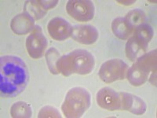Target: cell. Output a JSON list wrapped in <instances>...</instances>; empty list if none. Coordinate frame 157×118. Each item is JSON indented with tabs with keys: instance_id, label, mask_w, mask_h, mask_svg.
Wrapping results in <instances>:
<instances>
[{
	"instance_id": "6da1fadb",
	"label": "cell",
	"mask_w": 157,
	"mask_h": 118,
	"mask_svg": "<svg viewBox=\"0 0 157 118\" xmlns=\"http://www.w3.org/2000/svg\"><path fill=\"white\" fill-rule=\"evenodd\" d=\"M29 83V72L21 58L13 55L1 57L0 92L2 98H13L21 94Z\"/></svg>"
},
{
	"instance_id": "7a4b0ae2",
	"label": "cell",
	"mask_w": 157,
	"mask_h": 118,
	"mask_svg": "<svg viewBox=\"0 0 157 118\" xmlns=\"http://www.w3.org/2000/svg\"><path fill=\"white\" fill-rule=\"evenodd\" d=\"M95 66V59L90 52L82 49L74 50L61 56L57 62L59 73L64 77L72 74L87 75L93 71Z\"/></svg>"
},
{
	"instance_id": "3957f363",
	"label": "cell",
	"mask_w": 157,
	"mask_h": 118,
	"mask_svg": "<svg viewBox=\"0 0 157 118\" xmlns=\"http://www.w3.org/2000/svg\"><path fill=\"white\" fill-rule=\"evenodd\" d=\"M90 94L86 89L81 87H75L68 91L61 111L65 117H81L90 106Z\"/></svg>"
},
{
	"instance_id": "277c9868",
	"label": "cell",
	"mask_w": 157,
	"mask_h": 118,
	"mask_svg": "<svg viewBox=\"0 0 157 118\" xmlns=\"http://www.w3.org/2000/svg\"><path fill=\"white\" fill-rule=\"evenodd\" d=\"M156 50L145 53L128 69L127 78L133 86H141L148 80L150 74L156 71Z\"/></svg>"
},
{
	"instance_id": "5b68a950",
	"label": "cell",
	"mask_w": 157,
	"mask_h": 118,
	"mask_svg": "<svg viewBox=\"0 0 157 118\" xmlns=\"http://www.w3.org/2000/svg\"><path fill=\"white\" fill-rule=\"evenodd\" d=\"M128 65L121 59H111L104 62L99 69V77L103 82L111 84L125 78Z\"/></svg>"
},
{
	"instance_id": "8992f818",
	"label": "cell",
	"mask_w": 157,
	"mask_h": 118,
	"mask_svg": "<svg viewBox=\"0 0 157 118\" xmlns=\"http://www.w3.org/2000/svg\"><path fill=\"white\" fill-rule=\"evenodd\" d=\"M68 15L78 22H86L94 17L95 7L90 0H70L66 5Z\"/></svg>"
},
{
	"instance_id": "52a82bcc",
	"label": "cell",
	"mask_w": 157,
	"mask_h": 118,
	"mask_svg": "<svg viewBox=\"0 0 157 118\" xmlns=\"http://www.w3.org/2000/svg\"><path fill=\"white\" fill-rule=\"evenodd\" d=\"M47 39L40 26L36 25L26 39V49L31 57L39 59L44 55L47 50Z\"/></svg>"
},
{
	"instance_id": "ba28073f",
	"label": "cell",
	"mask_w": 157,
	"mask_h": 118,
	"mask_svg": "<svg viewBox=\"0 0 157 118\" xmlns=\"http://www.w3.org/2000/svg\"><path fill=\"white\" fill-rule=\"evenodd\" d=\"M97 102L101 108L109 111L121 110L122 100L120 92L105 87L97 94Z\"/></svg>"
},
{
	"instance_id": "9c48e42d",
	"label": "cell",
	"mask_w": 157,
	"mask_h": 118,
	"mask_svg": "<svg viewBox=\"0 0 157 118\" xmlns=\"http://www.w3.org/2000/svg\"><path fill=\"white\" fill-rule=\"evenodd\" d=\"M72 28L66 20L59 17L52 18L47 25L49 35L57 41H63L71 36Z\"/></svg>"
},
{
	"instance_id": "30bf717a",
	"label": "cell",
	"mask_w": 157,
	"mask_h": 118,
	"mask_svg": "<svg viewBox=\"0 0 157 118\" xmlns=\"http://www.w3.org/2000/svg\"><path fill=\"white\" fill-rule=\"evenodd\" d=\"M98 31L92 25H76L72 28L71 37L74 40L84 45H91L98 39Z\"/></svg>"
},
{
	"instance_id": "8fae6325",
	"label": "cell",
	"mask_w": 157,
	"mask_h": 118,
	"mask_svg": "<svg viewBox=\"0 0 157 118\" xmlns=\"http://www.w3.org/2000/svg\"><path fill=\"white\" fill-rule=\"evenodd\" d=\"M120 95L122 100L121 110H127L136 115H141L145 113L146 104L141 98L127 92H120Z\"/></svg>"
},
{
	"instance_id": "7c38bea8",
	"label": "cell",
	"mask_w": 157,
	"mask_h": 118,
	"mask_svg": "<svg viewBox=\"0 0 157 118\" xmlns=\"http://www.w3.org/2000/svg\"><path fill=\"white\" fill-rule=\"evenodd\" d=\"M35 19L26 13L16 15L10 22V28L17 35H26L35 28Z\"/></svg>"
},
{
	"instance_id": "4fadbf2b",
	"label": "cell",
	"mask_w": 157,
	"mask_h": 118,
	"mask_svg": "<svg viewBox=\"0 0 157 118\" xmlns=\"http://www.w3.org/2000/svg\"><path fill=\"white\" fill-rule=\"evenodd\" d=\"M148 50V45L140 41L135 36H131L126 43L125 52L127 58L135 61L137 59L144 55Z\"/></svg>"
},
{
	"instance_id": "5bb4252c",
	"label": "cell",
	"mask_w": 157,
	"mask_h": 118,
	"mask_svg": "<svg viewBox=\"0 0 157 118\" xmlns=\"http://www.w3.org/2000/svg\"><path fill=\"white\" fill-rule=\"evenodd\" d=\"M112 30L115 36L123 40L128 39L134 33V29L130 27L125 18H117L112 23Z\"/></svg>"
},
{
	"instance_id": "9a60e30c",
	"label": "cell",
	"mask_w": 157,
	"mask_h": 118,
	"mask_svg": "<svg viewBox=\"0 0 157 118\" xmlns=\"http://www.w3.org/2000/svg\"><path fill=\"white\" fill-rule=\"evenodd\" d=\"M24 12L30 15L35 20H39L46 15L47 11L43 9L39 2V0H36V1H27L25 2Z\"/></svg>"
},
{
	"instance_id": "2e32d148",
	"label": "cell",
	"mask_w": 157,
	"mask_h": 118,
	"mask_svg": "<svg viewBox=\"0 0 157 118\" xmlns=\"http://www.w3.org/2000/svg\"><path fill=\"white\" fill-rule=\"evenodd\" d=\"M10 115L12 117L29 118L32 115V110L30 105L25 102H17L10 108Z\"/></svg>"
},
{
	"instance_id": "e0dca14e",
	"label": "cell",
	"mask_w": 157,
	"mask_h": 118,
	"mask_svg": "<svg viewBox=\"0 0 157 118\" xmlns=\"http://www.w3.org/2000/svg\"><path fill=\"white\" fill-rule=\"evenodd\" d=\"M133 34H134L133 36H135L137 39H139L140 41L148 45V43L152 40L153 37L154 32L151 25L147 23H144L137 26L134 30Z\"/></svg>"
},
{
	"instance_id": "ac0fdd59",
	"label": "cell",
	"mask_w": 157,
	"mask_h": 118,
	"mask_svg": "<svg viewBox=\"0 0 157 118\" xmlns=\"http://www.w3.org/2000/svg\"><path fill=\"white\" fill-rule=\"evenodd\" d=\"M126 21L133 29H135L141 24L145 23L146 15L145 12L140 9H134L129 11L125 17Z\"/></svg>"
},
{
	"instance_id": "d6986e66",
	"label": "cell",
	"mask_w": 157,
	"mask_h": 118,
	"mask_svg": "<svg viewBox=\"0 0 157 118\" xmlns=\"http://www.w3.org/2000/svg\"><path fill=\"white\" fill-rule=\"evenodd\" d=\"M61 57L60 53L56 48H50L46 53V59H47V63L48 65L49 70L52 74L57 75L58 74V71L57 69V62Z\"/></svg>"
},
{
	"instance_id": "ffe728a7",
	"label": "cell",
	"mask_w": 157,
	"mask_h": 118,
	"mask_svg": "<svg viewBox=\"0 0 157 118\" xmlns=\"http://www.w3.org/2000/svg\"><path fill=\"white\" fill-rule=\"evenodd\" d=\"M38 117L39 118H54L61 117V113H59V111L57 110L56 108L53 107V106H47L42 108L39 112L38 114Z\"/></svg>"
},
{
	"instance_id": "44dd1931",
	"label": "cell",
	"mask_w": 157,
	"mask_h": 118,
	"mask_svg": "<svg viewBox=\"0 0 157 118\" xmlns=\"http://www.w3.org/2000/svg\"><path fill=\"white\" fill-rule=\"evenodd\" d=\"M39 2L41 4V6H43V9L46 11L49 10L53 9L54 7H55L57 4L58 3V1L57 0H51V1H43V0H39Z\"/></svg>"
},
{
	"instance_id": "7402d4cb",
	"label": "cell",
	"mask_w": 157,
	"mask_h": 118,
	"mask_svg": "<svg viewBox=\"0 0 157 118\" xmlns=\"http://www.w3.org/2000/svg\"><path fill=\"white\" fill-rule=\"evenodd\" d=\"M149 77L150 83L154 86H156V71L152 72V73L150 74Z\"/></svg>"
},
{
	"instance_id": "603a6c76",
	"label": "cell",
	"mask_w": 157,
	"mask_h": 118,
	"mask_svg": "<svg viewBox=\"0 0 157 118\" xmlns=\"http://www.w3.org/2000/svg\"><path fill=\"white\" fill-rule=\"evenodd\" d=\"M118 2H120V3L123 4V5L130 6L134 4L135 2V1H118Z\"/></svg>"
}]
</instances>
